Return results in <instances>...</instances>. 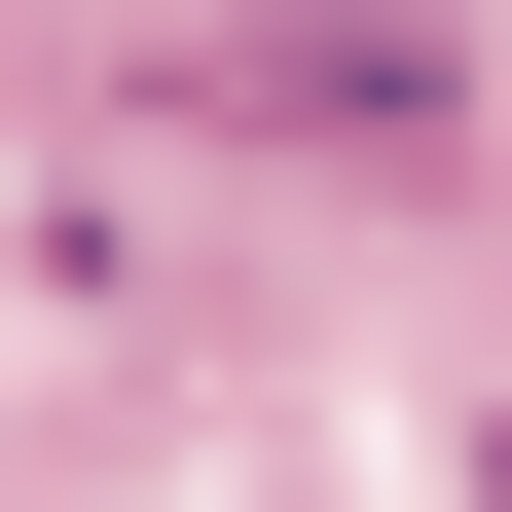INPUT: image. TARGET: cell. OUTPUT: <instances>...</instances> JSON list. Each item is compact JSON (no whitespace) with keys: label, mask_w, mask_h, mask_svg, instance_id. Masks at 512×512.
Instances as JSON below:
<instances>
[{"label":"cell","mask_w":512,"mask_h":512,"mask_svg":"<svg viewBox=\"0 0 512 512\" xmlns=\"http://www.w3.org/2000/svg\"><path fill=\"white\" fill-rule=\"evenodd\" d=\"M183 110H220V147H366V183H476V37H403V0H220V37H183Z\"/></svg>","instance_id":"1"}]
</instances>
